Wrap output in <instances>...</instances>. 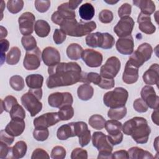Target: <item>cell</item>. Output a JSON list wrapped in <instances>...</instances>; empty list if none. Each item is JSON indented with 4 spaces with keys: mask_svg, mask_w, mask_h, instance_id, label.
Returning <instances> with one entry per match:
<instances>
[{
    "mask_svg": "<svg viewBox=\"0 0 159 159\" xmlns=\"http://www.w3.org/2000/svg\"><path fill=\"white\" fill-rule=\"evenodd\" d=\"M48 73L46 84L50 89L71 86L81 81V68L76 62H61L49 66Z\"/></svg>",
    "mask_w": 159,
    "mask_h": 159,
    "instance_id": "1",
    "label": "cell"
},
{
    "mask_svg": "<svg viewBox=\"0 0 159 159\" xmlns=\"http://www.w3.org/2000/svg\"><path fill=\"white\" fill-rule=\"evenodd\" d=\"M122 130L125 135H130L139 144L146 143L151 132L147 120L142 117H134L126 121Z\"/></svg>",
    "mask_w": 159,
    "mask_h": 159,
    "instance_id": "2",
    "label": "cell"
},
{
    "mask_svg": "<svg viewBox=\"0 0 159 159\" xmlns=\"http://www.w3.org/2000/svg\"><path fill=\"white\" fill-rule=\"evenodd\" d=\"M60 29L66 35L71 37H80L89 34L96 28L94 21L78 22L76 19L65 20L60 25Z\"/></svg>",
    "mask_w": 159,
    "mask_h": 159,
    "instance_id": "3",
    "label": "cell"
},
{
    "mask_svg": "<svg viewBox=\"0 0 159 159\" xmlns=\"http://www.w3.org/2000/svg\"><path fill=\"white\" fill-rule=\"evenodd\" d=\"M42 97V89H30L21 97V103L32 117L35 116L42 109V103L40 101Z\"/></svg>",
    "mask_w": 159,
    "mask_h": 159,
    "instance_id": "4",
    "label": "cell"
},
{
    "mask_svg": "<svg viewBox=\"0 0 159 159\" xmlns=\"http://www.w3.org/2000/svg\"><path fill=\"white\" fill-rule=\"evenodd\" d=\"M129 97L128 91L122 87H117L114 90L105 93L103 96L104 104L110 108L125 106Z\"/></svg>",
    "mask_w": 159,
    "mask_h": 159,
    "instance_id": "5",
    "label": "cell"
},
{
    "mask_svg": "<svg viewBox=\"0 0 159 159\" xmlns=\"http://www.w3.org/2000/svg\"><path fill=\"white\" fill-rule=\"evenodd\" d=\"M93 145L99 151L98 158H112L113 145L109 142L107 135L101 132H94L92 135Z\"/></svg>",
    "mask_w": 159,
    "mask_h": 159,
    "instance_id": "6",
    "label": "cell"
},
{
    "mask_svg": "<svg viewBox=\"0 0 159 159\" xmlns=\"http://www.w3.org/2000/svg\"><path fill=\"white\" fill-rule=\"evenodd\" d=\"M152 52L153 48L151 45L148 43H143L132 53L126 63L139 68L151 58Z\"/></svg>",
    "mask_w": 159,
    "mask_h": 159,
    "instance_id": "7",
    "label": "cell"
},
{
    "mask_svg": "<svg viewBox=\"0 0 159 159\" xmlns=\"http://www.w3.org/2000/svg\"><path fill=\"white\" fill-rule=\"evenodd\" d=\"M120 61L117 57H111L101 67L100 75L106 78H114L120 71Z\"/></svg>",
    "mask_w": 159,
    "mask_h": 159,
    "instance_id": "8",
    "label": "cell"
},
{
    "mask_svg": "<svg viewBox=\"0 0 159 159\" xmlns=\"http://www.w3.org/2000/svg\"><path fill=\"white\" fill-rule=\"evenodd\" d=\"M75 18V11L69 7L68 2H64L60 4L57 11L52 14L51 20L53 23L60 26L65 20Z\"/></svg>",
    "mask_w": 159,
    "mask_h": 159,
    "instance_id": "9",
    "label": "cell"
},
{
    "mask_svg": "<svg viewBox=\"0 0 159 159\" xmlns=\"http://www.w3.org/2000/svg\"><path fill=\"white\" fill-rule=\"evenodd\" d=\"M73 102V96L68 92H55L48 97V104L52 107L60 108L63 106L71 105Z\"/></svg>",
    "mask_w": 159,
    "mask_h": 159,
    "instance_id": "10",
    "label": "cell"
},
{
    "mask_svg": "<svg viewBox=\"0 0 159 159\" xmlns=\"http://www.w3.org/2000/svg\"><path fill=\"white\" fill-rule=\"evenodd\" d=\"M35 16L30 12H25L18 19L20 33L24 35H31L34 30Z\"/></svg>",
    "mask_w": 159,
    "mask_h": 159,
    "instance_id": "11",
    "label": "cell"
},
{
    "mask_svg": "<svg viewBox=\"0 0 159 159\" xmlns=\"http://www.w3.org/2000/svg\"><path fill=\"white\" fill-rule=\"evenodd\" d=\"M41 56L40 50L37 47L32 50L27 51L23 61L24 67L27 70H37L40 65Z\"/></svg>",
    "mask_w": 159,
    "mask_h": 159,
    "instance_id": "12",
    "label": "cell"
},
{
    "mask_svg": "<svg viewBox=\"0 0 159 159\" xmlns=\"http://www.w3.org/2000/svg\"><path fill=\"white\" fill-rule=\"evenodd\" d=\"M135 22L130 16L121 17L116 26L114 27V32L119 38L131 35Z\"/></svg>",
    "mask_w": 159,
    "mask_h": 159,
    "instance_id": "13",
    "label": "cell"
},
{
    "mask_svg": "<svg viewBox=\"0 0 159 159\" xmlns=\"http://www.w3.org/2000/svg\"><path fill=\"white\" fill-rule=\"evenodd\" d=\"M81 58L86 65L91 68H96L101 66L103 59L101 53L89 48L83 50Z\"/></svg>",
    "mask_w": 159,
    "mask_h": 159,
    "instance_id": "14",
    "label": "cell"
},
{
    "mask_svg": "<svg viewBox=\"0 0 159 159\" xmlns=\"http://www.w3.org/2000/svg\"><path fill=\"white\" fill-rule=\"evenodd\" d=\"M140 96L148 107L153 109H158L159 97L152 86L150 85L143 86L141 89Z\"/></svg>",
    "mask_w": 159,
    "mask_h": 159,
    "instance_id": "15",
    "label": "cell"
},
{
    "mask_svg": "<svg viewBox=\"0 0 159 159\" xmlns=\"http://www.w3.org/2000/svg\"><path fill=\"white\" fill-rule=\"evenodd\" d=\"M60 120L58 112H47L43 114L36 118L33 121L35 127H45L48 128L55 125Z\"/></svg>",
    "mask_w": 159,
    "mask_h": 159,
    "instance_id": "16",
    "label": "cell"
},
{
    "mask_svg": "<svg viewBox=\"0 0 159 159\" xmlns=\"http://www.w3.org/2000/svg\"><path fill=\"white\" fill-rule=\"evenodd\" d=\"M42 60L47 66H52L60 63V53L55 48L47 47L42 51Z\"/></svg>",
    "mask_w": 159,
    "mask_h": 159,
    "instance_id": "17",
    "label": "cell"
},
{
    "mask_svg": "<svg viewBox=\"0 0 159 159\" xmlns=\"http://www.w3.org/2000/svg\"><path fill=\"white\" fill-rule=\"evenodd\" d=\"M117 50L122 55H131L134 52V42L131 35L119 38L116 44Z\"/></svg>",
    "mask_w": 159,
    "mask_h": 159,
    "instance_id": "18",
    "label": "cell"
},
{
    "mask_svg": "<svg viewBox=\"0 0 159 159\" xmlns=\"http://www.w3.org/2000/svg\"><path fill=\"white\" fill-rule=\"evenodd\" d=\"M25 123L24 119L19 118L11 119L5 128V131L12 137L20 135L24 131Z\"/></svg>",
    "mask_w": 159,
    "mask_h": 159,
    "instance_id": "19",
    "label": "cell"
},
{
    "mask_svg": "<svg viewBox=\"0 0 159 159\" xmlns=\"http://www.w3.org/2000/svg\"><path fill=\"white\" fill-rule=\"evenodd\" d=\"M159 66L157 63L152 64L150 68L143 73V80L146 84L158 86L159 82Z\"/></svg>",
    "mask_w": 159,
    "mask_h": 159,
    "instance_id": "20",
    "label": "cell"
},
{
    "mask_svg": "<svg viewBox=\"0 0 159 159\" xmlns=\"http://www.w3.org/2000/svg\"><path fill=\"white\" fill-rule=\"evenodd\" d=\"M139 29L146 34H152L156 30L155 26L151 21L150 16L140 12L137 17Z\"/></svg>",
    "mask_w": 159,
    "mask_h": 159,
    "instance_id": "21",
    "label": "cell"
},
{
    "mask_svg": "<svg viewBox=\"0 0 159 159\" xmlns=\"http://www.w3.org/2000/svg\"><path fill=\"white\" fill-rule=\"evenodd\" d=\"M139 79V68L125 64V69L122 74V80L126 84H133Z\"/></svg>",
    "mask_w": 159,
    "mask_h": 159,
    "instance_id": "22",
    "label": "cell"
},
{
    "mask_svg": "<svg viewBox=\"0 0 159 159\" xmlns=\"http://www.w3.org/2000/svg\"><path fill=\"white\" fill-rule=\"evenodd\" d=\"M57 137L60 140H67L75 136L74 122H70L60 126L57 132Z\"/></svg>",
    "mask_w": 159,
    "mask_h": 159,
    "instance_id": "23",
    "label": "cell"
},
{
    "mask_svg": "<svg viewBox=\"0 0 159 159\" xmlns=\"http://www.w3.org/2000/svg\"><path fill=\"white\" fill-rule=\"evenodd\" d=\"M133 4L139 7L142 13L150 16L155 11V5L152 0H134Z\"/></svg>",
    "mask_w": 159,
    "mask_h": 159,
    "instance_id": "24",
    "label": "cell"
},
{
    "mask_svg": "<svg viewBox=\"0 0 159 159\" xmlns=\"http://www.w3.org/2000/svg\"><path fill=\"white\" fill-rule=\"evenodd\" d=\"M129 158L140 159V158H153L154 157L148 151L145 150L137 147H134L129 149L127 151Z\"/></svg>",
    "mask_w": 159,
    "mask_h": 159,
    "instance_id": "25",
    "label": "cell"
},
{
    "mask_svg": "<svg viewBox=\"0 0 159 159\" xmlns=\"http://www.w3.org/2000/svg\"><path fill=\"white\" fill-rule=\"evenodd\" d=\"M94 89L89 84L84 83L80 85L77 89V94L80 99L82 101H88L93 96Z\"/></svg>",
    "mask_w": 159,
    "mask_h": 159,
    "instance_id": "26",
    "label": "cell"
},
{
    "mask_svg": "<svg viewBox=\"0 0 159 159\" xmlns=\"http://www.w3.org/2000/svg\"><path fill=\"white\" fill-rule=\"evenodd\" d=\"M82 47L76 43L70 44L66 48L67 57L72 60H78L81 58L83 52Z\"/></svg>",
    "mask_w": 159,
    "mask_h": 159,
    "instance_id": "27",
    "label": "cell"
},
{
    "mask_svg": "<svg viewBox=\"0 0 159 159\" xmlns=\"http://www.w3.org/2000/svg\"><path fill=\"white\" fill-rule=\"evenodd\" d=\"M78 12L80 17L84 20H91L95 14L94 7L89 2H86L82 4L80 7Z\"/></svg>",
    "mask_w": 159,
    "mask_h": 159,
    "instance_id": "28",
    "label": "cell"
},
{
    "mask_svg": "<svg viewBox=\"0 0 159 159\" xmlns=\"http://www.w3.org/2000/svg\"><path fill=\"white\" fill-rule=\"evenodd\" d=\"M35 34L40 37H47L50 32V26L49 24L44 20H37L34 25Z\"/></svg>",
    "mask_w": 159,
    "mask_h": 159,
    "instance_id": "29",
    "label": "cell"
},
{
    "mask_svg": "<svg viewBox=\"0 0 159 159\" xmlns=\"http://www.w3.org/2000/svg\"><path fill=\"white\" fill-rule=\"evenodd\" d=\"M25 82L30 89H39L42 86L43 77L39 74H32L26 77Z\"/></svg>",
    "mask_w": 159,
    "mask_h": 159,
    "instance_id": "30",
    "label": "cell"
},
{
    "mask_svg": "<svg viewBox=\"0 0 159 159\" xmlns=\"http://www.w3.org/2000/svg\"><path fill=\"white\" fill-rule=\"evenodd\" d=\"M108 135H116L121 132L122 129V124L118 120L111 119L106 121L104 126Z\"/></svg>",
    "mask_w": 159,
    "mask_h": 159,
    "instance_id": "31",
    "label": "cell"
},
{
    "mask_svg": "<svg viewBox=\"0 0 159 159\" xmlns=\"http://www.w3.org/2000/svg\"><path fill=\"white\" fill-rule=\"evenodd\" d=\"M85 41L86 44L89 47L101 48L102 42V33L96 32L95 33L89 34L86 37Z\"/></svg>",
    "mask_w": 159,
    "mask_h": 159,
    "instance_id": "32",
    "label": "cell"
},
{
    "mask_svg": "<svg viewBox=\"0 0 159 159\" xmlns=\"http://www.w3.org/2000/svg\"><path fill=\"white\" fill-rule=\"evenodd\" d=\"M27 150V146L24 141L20 140L16 143L12 147V158H21L25 156Z\"/></svg>",
    "mask_w": 159,
    "mask_h": 159,
    "instance_id": "33",
    "label": "cell"
},
{
    "mask_svg": "<svg viewBox=\"0 0 159 159\" xmlns=\"http://www.w3.org/2000/svg\"><path fill=\"white\" fill-rule=\"evenodd\" d=\"M20 57V50L17 47H12L6 55V62L10 65H16L19 61Z\"/></svg>",
    "mask_w": 159,
    "mask_h": 159,
    "instance_id": "34",
    "label": "cell"
},
{
    "mask_svg": "<svg viewBox=\"0 0 159 159\" xmlns=\"http://www.w3.org/2000/svg\"><path fill=\"white\" fill-rule=\"evenodd\" d=\"M88 123L93 129L96 130H101L105 126L106 120L102 116L94 114L89 117Z\"/></svg>",
    "mask_w": 159,
    "mask_h": 159,
    "instance_id": "35",
    "label": "cell"
},
{
    "mask_svg": "<svg viewBox=\"0 0 159 159\" xmlns=\"http://www.w3.org/2000/svg\"><path fill=\"white\" fill-rule=\"evenodd\" d=\"M127 114V108L123 106L119 108H111L107 112V116L111 119L120 120Z\"/></svg>",
    "mask_w": 159,
    "mask_h": 159,
    "instance_id": "36",
    "label": "cell"
},
{
    "mask_svg": "<svg viewBox=\"0 0 159 159\" xmlns=\"http://www.w3.org/2000/svg\"><path fill=\"white\" fill-rule=\"evenodd\" d=\"M58 114L61 120H68L73 117L74 109L71 105L63 106L59 108Z\"/></svg>",
    "mask_w": 159,
    "mask_h": 159,
    "instance_id": "37",
    "label": "cell"
},
{
    "mask_svg": "<svg viewBox=\"0 0 159 159\" xmlns=\"http://www.w3.org/2000/svg\"><path fill=\"white\" fill-rule=\"evenodd\" d=\"M17 99L14 97L13 96L11 95H9L7 96L4 100H1V113L2 112L3 110H4L5 111L9 112L11 110L12 107L17 104Z\"/></svg>",
    "mask_w": 159,
    "mask_h": 159,
    "instance_id": "38",
    "label": "cell"
},
{
    "mask_svg": "<svg viewBox=\"0 0 159 159\" xmlns=\"http://www.w3.org/2000/svg\"><path fill=\"white\" fill-rule=\"evenodd\" d=\"M21 43L26 52L32 50L37 47L36 40L31 35L23 36L21 39Z\"/></svg>",
    "mask_w": 159,
    "mask_h": 159,
    "instance_id": "39",
    "label": "cell"
},
{
    "mask_svg": "<svg viewBox=\"0 0 159 159\" xmlns=\"http://www.w3.org/2000/svg\"><path fill=\"white\" fill-rule=\"evenodd\" d=\"M9 84L11 88L17 91H21L25 86L24 80L21 76L14 75L10 78Z\"/></svg>",
    "mask_w": 159,
    "mask_h": 159,
    "instance_id": "40",
    "label": "cell"
},
{
    "mask_svg": "<svg viewBox=\"0 0 159 159\" xmlns=\"http://www.w3.org/2000/svg\"><path fill=\"white\" fill-rule=\"evenodd\" d=\"M24 4L22 0H9L7 2V8L11 13L17 14L22 9Z\"/></svg>",
    "mask_w": 159,
    "mask_h": 159,
    "instance_id": "41",
    "label": "cell"
},
{
    "mask_svg": "<svg viewBox=\"0 0 159 159\" xmlns=\"http://www.w3.org/2000/svg\"><path fill=\"white\" fill-rule=\"evenodd\" d=\"M49 135V131L48 128L45 127H35L33 131L34 138L40 142L46 140Z\"/></svg>",
    "mask_w": 159,
    "mask_h": 159,
    "instance_id": "42",
    "label": "cell"
},
{
    "mask_svg": "<svg viewBox=\"0 0 159 159\" xmlns=\"http://www.w3.org/2000/svg\"><path fill=\"white\" fill-rule=\"evenodd\" d=\"M9 114L11 119L19 118L24 119L25 117V112L24 108L18 103L12 107Z\"/></svg>",
    "mask_w": 159,
    "mask_h": 159,
    "instance_id": "43",
    "label": "cell"
},
{
    "mask_svg": "<svg viewBox=\"0 0 159 159\" xmlns=\"http://www.w3.org/2000/svg\"><path fill=\"white\" fill-rule=\"evenodd\" d=\"M115 43V39L114 37L107 33H102V42L101 46V48L103 49H110L111 48Z\"/></svg>",
    "mask_w": 159,
    "mask_h": 159,
    "instance_id": "44",
    "label": "cell"
},
{
    "mask_svg": "<svg viewBox=\"0 0 159 159\" xmlns=\"http://www.w3.org/2000/svg\"><path fill=\"white\" fill-rule=\"evenodd\" d=\"M66 154V150L62 146H55L51 152V158L53 159H63Z\"/></svg>",
    "mask_w": 159,
    "mask_h": 159,
    "instance_id": "45",
    "label": "cell"
},
{
    "mask_svg": "<svg viewBox=\"0 0 159 159\" xmlns=\"http://www.w3.org/2000/svg\"><path fill=\"white\" fill-rule=\"evenodd\" d=\"M114 18L113 13L108 9H103L99 14V19L103 24L111 23Z\"/></svg>",
    "mask_w": 159,
    "mask_h": 159,
    "instance_id": "46",
    "label": "cell"
},
{
    "mask_svg": "<svg viewBox=\"0 0 159 159\" xmlns=\"http://www.w3.org/2000/svg\"><path fill=\"white\" fill-rule=\"evenodd\" d=\"M133 107L137 112L140 113L145 112L148 111V107L147 105V104L141 98L136 99L134 101Z\"/></svg>",
    "mask_w": 159,
    "mask_h": 159,
    "instance_id": "47",
    "label": "cell"
},
{
    "mask_svg": "<svg viewBox=\"0 0 159 159\" xmlns=\"http://www.w3.org/2000/svg\"><path fill=\"white\" fill-rule=\"evenodd\" d=\"M35 7L38 12L41 13L45 12L50 7V1L36 0L35 1Z\"/></svg>",
    "mask_w": 159,
    "mask_h": 159,
    "instance_id": "48",
    "label": "cell"
},
{
    "mask_svg": "<svg viewBox=\"0 0 159 159\" xmlns=\"http://www.w3.org/2000/svg\"><path fill=\"white\" fill-rule=\"evenodd\" d=\"M66 38V34L61 29H56L53 32V39L56 44L62 43Z\"/></svg>",
    "mask_w": 159,
    "mask_h": 159,
    "instance_id": "49",
    "label": "cell"
},
{
    "mask_svg": "<svg viewBox=\"0 0 159 159\" xmlns=\"http://www.w3.org/2000/svg\"><path fill=\"white\" fill-rule=\"evenodd\" d=\"M71 159H86L88 158V152L86 150L81 148H75L71 153Z\"/></svg>",
    "mask_w": 159,
    "mask_h": 159,
    "instance_id": "50",
    "label": "cell"
},
{
    "mask_svg": "<svg viewBox=\"0 0 159 159\" xmlns=\"http://www.w3.org/2000/svg\"><path fill=\"white\" fill-rule=\"evenodd\" d=\"M114 85L115 81L114 78H106L101 76V81L98 86L104 89H109L114 88Z\"/></svg>",
    "mask_w": 159,
    "mask_h": 159,
    "instance_id": "51",
    "label": "cell"
},
{
    "mask_svg": "<svg viewBox=\"0 0 159 159\" xmlns=\"http://www.w3.org/2000/svg\"><path fill=\"white\" fill-rule=\"evenodd\" d=\"M132 6L128 3H124L118 9V16L119 17H123L125 16H129L131 14Z\"/></svg>",
    "mask_w": 159,
    "mask_h": 159,
    "instance_id": "52",
    "label": "cell"
},
{
    "mask_svg": "<svg viewBox=\"0 0 159 159\" xmlns=\"http://www.w3.org/2000/svg\"><path fill=\"white\" fill-rule=\"evenodd\" d=\"M86 78L88 84H90V83H92L96 85H98L101 81V76L95 72H89L87 73Z\"/></svg>",
    "mask_w": 159,
    "mask_h": 159,
    "instance_id": "53",
    "label": "cell"
},
{
    "mask_svg": "<svg viewBox=\"0 0 159 159\" xmlns=\"http://www.w3.org/2000/svg\"><path fill=\"white\" fill-rule=\"evenodd\" d=\"M32 159H39V158H50V156L48 155V153L44 150L42 148H36L32 152V156H31Z\"/></svg>",
    "mask_w": 159,
    "mask_h": 159,
    "instance_id": "54",
    "label": "cell"
},
{
    "mask_svg": "<svg viewBox=\"0 0 159 159\" xmlns=\"http://www.w3.org/2000/svg\"><path fill=\"white\" fill-rule=\"evenodd\" d=\"M9 154H12V147L9 145L0 142V158H5L8 157Z\"/></svg>",
    "mask_w": 159,
    "mask_h": 159,
    "instance_id": "55",
    "label": "cell"
},
{
    "mask_svg": "<svg viewBox=\"0 0 159 159\" xmlns=\"http://www.w3.org/2000/svg\"><path fill=\"white\" fill-rule=\"evenodd\" d=\"M14 137L8 134L5 130H1L0 132V142H2L8 145H11L14 142Z\"/></svg>",
    "mask_w": 159,
    "mask_h": 159,
    "instance_id": "56",
    "label": "cell"
},
{
    "mask_svg": "<svg viewBox=\"0 0 159 159\" xmlns=\"http://www.w3.org/2000/svg\"><path fill=\"white\" fill-rule=\"evenodd\" d=\"M91 131L88 129L86 132L80 136L79 138V143L81 147H84L86 146L91 140Z\"/></svg>",
    "mask_w": 159,
    "mask_h": 159,
    "instance_id": "57",
    "label": "cell"
},
{
    "mask_svg": "<svg viewBox=\"0 0 159 159\" xmlns=\"http://www.w3.org/2000/svg\"><path fill=\"white\" fill-rule=\"evenodd\" d=\"M107 137L110 143L114 146V145H117L122 142L123 139V134L120 132V134L116 135H107Z\"/></svg>",
    "mask_w": 159,
    "mask_h": 159,
    "instance_id": "58",
    "label": "cell"
},
{
    "mask_svg": "<svg viewBox=\"0 0 159 159\" xmlns=\"http://www.w3.org/2000/svg\"><path fill=\"white\" fill-rule=\"evenodd\" d=\"M1 43V65H2L4 60H5V55L4 53L7 51L9 47V42L6 39H1L0 40Z\"/></svg>",
    "mask_w": 159,
    "mask_h": 159,
    "instance_id": "59",
    "label": "cell"
},
{
    "mask_svg": "<svg viewBox=\"0 0 159 159\" xmlns=\"http://www.w3.org/2000/svg\"><path fill=\"white\" fill-rule=\"evenodd\" d=\"M112 158H129V155L128 152L126 150H120L118 151L114 152L113 153H112Z\"/></svg>",
    "mask_w": 159,
    "mask_h": 159,
    "instance_id": "60",
    "label": "cell"
},
{
    "mask_svg": "<svg viewBox=\"0 0 159 159\" xmlns=\"http://www.w3.org/2000/svg\"><path fill=\"white\" fill-rule=\"evenodd\" d=\"M68 6L69 7L75 11V9L77 8V7L80 5V4H81L82 2L81 0H78V1H76V0H70L68 2Z\"/></svg>",
    "mask_w": 159,
    "mask_h": 159,
    "instance_id": "61",
    "label": "cell"
},
{
    "mask_svg": "<svg viewBox=\"0 0 159 159\" xmlns=\"http://www.w3.org/2000/svg\"><path fill=\"white\" fill-rule=\"evenodd\" d=\"M158 109H155V111L152 112V119L153 123H155L157 125H158Z\"/></svg>",
    "mask_w": 159,
    "mask_h": 159,
    "instance_id": "62",
    "label": "cell"
},
{
    "mask_svg": "<svg viewBox=\"0 0 159 159\" xmlns=\"http://www.w3.org/2000/svg\"><path fill=\"white\" fill-rule=\"evenodd\" d=\"M0 29H1V35H0V40L3 39V38H5L7 35V31L6 30V29L5 27H4L3 26L1 25L0 26Z\"/></svg>",
    "mask_w": 159,
    "mask_h": 159,
    "instance_id": "63",
    "label": "cell"
},
{
    "mask_svg": "<svg viewBox=\"0 0 159 159\" xmlns=\"http://www.w3.org/2000/svg\"><path fill=\"white\" fill-rule=\"evenodd\" d=\"M106 3H107V4H116V3H117V2H118V1H104Z\"/></svg>",
    "mask_w": 159,
    "mask_h": 159,
    "instance_id": "64",
    "label": "cell"
}]
</instances>
